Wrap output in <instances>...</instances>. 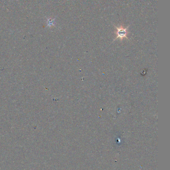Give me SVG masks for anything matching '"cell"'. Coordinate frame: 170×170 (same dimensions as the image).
Returning <instances> with one entry per match:
<instances>
[{"label": "cell", "mask_w": 170, "mask_h": 170, "mask_svg": "<svg viewBox=\"0 0 170 170\" xmlns=\"http://www.w3.org/2000/svg\"><path fill=\"white\" fill-rule=\"evenodd\" d=\"M114 27L116 28V31L115 34H116V37L114 39L115 41L117 39L119 38L121 40H122L124 38L128 39L127 35L128 34V28L129 27V25L126 27H124L122 26L117 27L115 25H114Z\"/></svg>", "instance_id": "6da1fadb"}]
</instances>
